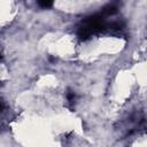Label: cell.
Returning a JSON list of instances; mask_svg holds the SVG:
<instances>
[{
  "label": "cell",
  "mask_w": 147,
  "mask_h": 147,
  "mask_svg": "<svg viewBox=\"0 0 147 147\" xmlns=\"http://www.w3.org/2000/svg\"><path fill=\"white\" fill-rule=\"evenodd\" d=\"M38 3H39V6H41V7H44V8L51 7V6L53 5V2H52V1H39Z\"/></svg>",
  "instance_id": "2"
},
{
  "label": "cell",
  "mask_w": 147,
  "mask_h": 147,
  "mask_svg": "<svg viewBox=\"0 0 147 147\" xmlns=\"http://www.w3.org/2000/svg\"><path fill=\"white\" fill-rule=\"evenodd\" d=\"M102 26H103V20L101 15H93L91 17H87L79 28V37L86 39L91 37L93 33L100 31Z\"/></svg>",
  "instance_id": "1"
}]
</instances>
